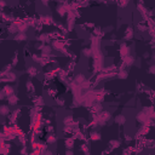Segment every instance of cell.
<instances>
[{"label":"cell","instance_id":"cell-1","mask_svg":"<svg viewBox=\"0 0 155 155\" xmlns=\"http://www.w3.org/2000/svg\"><path fill=\"white\" fill-rule=\"evenodd\" d=\"M9 113H10V109L7 105H1V107H0V114H1V115L5 116V115H7Z\"/></svg>","mask_w":155,"mask_h":155},{"label":"cell","instance_id":"cell-2","mask_svg":"<svg viewBox=\"0 0 155 155\" xmlns=\"http://www.w3.org/2000/svg\"><path fill=\"white\" fill-rule=\"evenodd\" d=\"M110 119V114L109 113H107V111H104V113H102L100 115V120L101 121H107V120H109Z\"/></svg>","mask_w":155,"mask_h":155},{"label":"cell","instance_id":"cell-3","mask_svg":"<svg viewBox=\"0 0 155 155\" xmlns=\"http://www.w3.org/2000/svg\"><path fill=\"white\" fill-rule=\"evenodd\" d=\"M137 120L141 121V122H144L147 120V114H144V113H139V114L137 115Z\"/></svg>","mask_w":155,"mask_h":155},{"label":"cell","instance_id":"cell-4","mask_svg":"<svg viewBox=\"0 0 155 155\" xmlns=\"http://www.w3.org/2000/svg\"><path fill=\"white\" fill-rule=\"evenodd\" d=\"M75 80H76V82L80 84V82L85 81V76H84L82 74H79V75H76V79H75Z\"/></svg>","mask_w":155,"mask_h":155},{"label":"cell","instance_id":"cell-5","mask_svg":"<svg viewBox=\"0 0 155 155\" xmlns=\"http://www.w3.org/2000/svg\"><path fill=\"white\" fill-rule=\"evenodd\" d=\"M26 34H24V33H19L18 35H17V37H16V39H17V40H21V41H22V40H24V39H26Z\"/></svg>","mask_w":155,"mask_h":155},{"label":"cell","instance_id":"cell-6","mask_svg":"<svg viewBox=\"0 0 155 155\" xmlns=\"http://www.w3.org/2000/svg\"><path fill=\"white\" fill-rule=\"evenodd\" d=\"M7 79L11 80V81H15V80H16V75H15L13 73H9L7 74Z\"/></svg>","mask_w":155,"mask_h":155},{"label":"cell","instance_id":"cell-7","mask_svg":"<svg viewBox=\"0 0 155 155\" xmlns=\"http://www.w3.org/2000/svg\"><path fill=\"white\" fill-rule=\"evenodd\" d=\"M115 120H116V122H119V124H122V122L125 121V118H124L122 115H119V116L115 119Z\"/></svg>","mask_w":155,"mask_h":155},{"label":"cell","instance_id":"cell-8","mask_svg":"<svg viewBox=\"0 0 155 155\" xmlns=\"http://www.w3.org/2000/svg\"><path fill=\"white\" fill-rule=\"evenodd\" d=\"M9 102H10V103H11V104H15V103L17 102V100L15 98V96H11V97H10V98H9Z\"/></svg>","mask_w":155,"mask_h":155},{"label":"cell","instance_id":"cell-9","mask_svg":"<svg viewBox=\"0 0 155 155\" xmlns=\"http://www.w3.org/2000/svg\"><path fill=\"white\" fill-rule=\"evenodd\" d=\"M9 30L11 33H16V30H17V27L16 26H11V28H9Z\"/></svg>","mask_w":155,"mask_h":155},{"label":"cell","instance_id":"cell-10","mask_svg":"<svg viewBox=\"0 0 155 155\" xmlns=\"http://www.w3.org/2000/svg\"><path fill=\"white\" fill-rule=\"evenodd\" d=\"M5 92H6V93L9 95V93H12V92H13V90H12L11 87H9V86H6V89H5Z\"/></svg>","mask_w":155,"mask_h":155},{"label":"cell","instance_id":"cell-11","mask_svg":"<svg viewBox=\"0 0 155 155\" xmlns=\"http://www.w3.org/2000/svg\"><path fill=\"white\" fill-rule=\"evenodd\" d=\"M84 55H85V56H90V55H91V51H90V50H84Z\"/></svg>","mask_w":155,"mask_h":155},{"label":"cell","instance_id":"cell-12","mask_svg":"<svg viewBox=\"0 0 155 155\" xmlns=\"http://www.w3.org/2000/svg\"><path fill=\"white\" fill-rule=\"evenodd\" d=\"M45 155H53V154H52V152H51V150H47V152L45 153Z\"/></svg>","mask_w":155,"mask_h":155},{"label":"cell","instance_id":"cell-13","mask_svg":"<svg viewBox=\"0 0 155 155\" xmlns=\"http://www.w3.org/2000/svg\"><path fill=\"white\" fill-rule=\"evenodd\" d=\"M67 155H73V153L72 152H67Z\"/></svg>","mask_w":155,"mask_h":155}]
</instances>
